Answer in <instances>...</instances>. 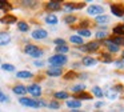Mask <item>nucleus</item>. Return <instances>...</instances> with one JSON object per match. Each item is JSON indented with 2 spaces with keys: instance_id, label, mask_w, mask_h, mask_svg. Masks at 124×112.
I'll list each match as a JSON object with an SVG mask.
<instances>
[{
  "instance_id": "nucleus-1",
  "label": "nucleus",
  "mask_w": 124,
  "mask_h": 112,
  "mask_svg": "<svg viewBox=\"0 0 124 112\" xmlns=\"http://www.w3.org/2000/svg\"><path fill=\"white\" fill-rule=\"evenodd\" d=\"M23 51H24V53H27V55H30L31 57L33 59H40L41 56L44 55V51L41 49V48H39L38 45L35 44H25L24 48H23Z\"/></svg>"
},
{
  "instance_id": "nucleus-2",
  "label": "nucleus",
  "mask_w": 124,
  "mask_h": 112,
  "mask_svg": "<svg viewBox=\"0 0 124 112\" xmlns=\"http://www.w3.org/2000/svg\"><path fill=\"white\" fill-rule=\"evenodd\" d=\"M67 63H68V57L65 55H59V53H56V55L48 57V64L52 67H63Z\"/></svg>"
},
{
  "instance_id": "nucleus-3",
  "label": "nucleus",
  "mask_w": 124,
  "mask_h": 112,
  "mask_svg": "<svg viewBox=\"0 0 124 112\" xmlns=\"http://www.w3.org/2000/svg\"><path fill=\"white\" fill-rule=\"evenodd\" d=\"M99 48H100L99 41H89L87 44L79 47V49L83 51V52H96V51H99Z\"/></svg>"
},
{
  "instance_id": "nucleus-4",
  "label": "nucleus",
  "mask_w": 124,
  "mask_h": 112,
  "mask_svg": "<svg viewBox=\"0 0 124 112\" xmlns=\"http://www.w3.org/2000/svg\"><path fill=\"white\" fill-rule=\"evenodd\" d=\"M19 103L24 107H30V108H40L38 100L32 99V97H25V96H23V97L19 99Z\"/></svg>"
},
{
  "instance_id": "nucleus-5",
  "label": "nucleus",
  "mask_w": 124,
  "mask_h": 112,
  "mask_svg": "<svg viewBox=\"0 0 124 112\" xmlns=\"http://www.w3.org/2000/svg\"><path fill=\"white\" fill-rule=\"evenodd\" d=\"M27 93H30L33 97H40L41 96V87L38 83H32L27 87Z\"/></svg>"
},
{
  "instance_id": "nucleus-6",
  "label": "nucleus",
  "mask_w": 124,
  "mask_h": 112,
  "mask_svg": "<svg viewBox=\"0 0 124 112\" xmlns=\"http://www.w3.org/2000/svg\"><path fill=\"white\" fill-rule=\"evenodd\" d=\"M31 37H32L33 40H44V39L48 37V32H47L44 28H36V29L32 31Z\"/></svg>"
},
{
  "instance_id": "nucleus-7",
  "label": "nucleus",
  "mask_w": 124,
  "mask_h": 112,
  "mask_svg": "<svg viewBox=\"0 0 124 112\" xmlns=\"http://www.w3.org/2000/svg\"><path fill=\"white\" fill-rule=\"evenodd\" d=\"M109 8H111V12L115 16H117V17H124V5L119 4V3H113V4L109 5Z\"/></svg>"
},
{
  "instance_id": "nucleus-8",
  "label": "nucleus",
  "mask_w": 124,
  "mask_h": 112,
  "mask_svg": "<svg viewBox=\"0 0 124 112\" xmlns=\"http://www.w3.org/2000/svg\"><path fill=\"white\" fill-rule=\"evenodd\" d=\"M87 13L88 15H95V16H99V15H104V8L101 5H96V4H92L87 8Z\"/></svg>"
},
{
  "instance_id": "nucleus-9",
  "label": "nucleus",
  "mask_w": 124,
  "mask_h": 112,
  "mask_svg": "<svg viewBox=\"0 0 124 112\" xmlns=\"http://www.w3.org/2000/svg\"><path fill=\"white\" fill-rule=\"evenodd\" d=\"M0 23L1 24H7V25H11V24L17 23V17L15 15H11V13H6L0 17Z\"/></svg>"
},
{
  "instance_id": "nucleus-10",
  "label": "nucleus",
  "mask_w": 124,
  "mask_h": 112,
  "mask_svg": "<svg viewBox=\"0 0 124 112\" xmlns=\"http://www.w3.org/2000/svg\"><path fill=\"white\" fill-rule=\"evenodd\" d=\"M84 5H85V3H64L63 8H64V11H67V12H72V11H75V9L83 8Z\"/></svg>"
},
{
  "instance_id": "nucleus-11",
  "label": "nucleus",
  "mask_w": 124,
  "mask_h": 112,
  "mask_svg": "<svg viewBox=\"0 0 124 112\" xmlns=\"http://www.w3.org/2000/svg\"><path fill=\"white\" fill-rule=\"evenodd\" d=\"M47 76H51V77H57V76H62L63 75V68L62 67H49L48 69L46 71Z\"/></svg>"
},
{
  "instance_id": "nucleus-12",
  "label": "nucleus",
  "mask_w": 124,
  "mask_h": 112,
  "mask_svg": "<svg viewBox=\"0 0 124 112\" xmlns=\"http://www.w3.org/2000/svg\"><path fill=\"white\" fill-rule=\"evenodd\" d=\"M44 7H46L47 11H51V12H54V11L62 9L63 4H62L60 1H55V0H51V1H47L46 4H44Z\"/></svg>"
},
{
  "instance_id": "nucleus-13",
  "label": "nucleus",
  "mask_w": 124,
  "mask_h": 112,
  "mask_svg": "<svg viewBox=\"0 0 124 112\" xmlns=\"http://www.w3.org/2000/svg\"><path fill=\"white\" fill-rule=\"evenodd\" d=\"M12 92L15 93V95H19L20 97H23V96L27 93V87L23 84H15L14 87H12Z\"/></svg>"
},
{
  "instance_id": "nucleus-14",
  "label": "nucleus",
  "mask_w": 124,
  "mask_h": 112,
  "mask_svg": "<svg viewBox=\"0 0 124 112\" xmlns=\"http://www.w3.org/2000/svg\"><path fill=\"white\" fill-rule=\"evenodd\" d=\"M104 45L108 48V51H109L111 53H112V52H113V53H117L119 51H120V47H119V45H116V44H115V43H113L111 39L104 40Z\"/></svg>"
},
{
  "instance_id": "nucleus-15",
  "label": "nucleus",
  "mask_w": 124,
  "mask_h": 112,
  "mask_svg": "<svg viewBox=\"0 0 124 112\" xmlns=\"http://www.w3.org/2000/svg\"><path fill=\"white\" fill-rule=\"evenodd\" d=\"M11 43V35L8 32H0V47L8 45Z\"/></svg>"
},
{
  "instance_id": "nucleus-16",
  "label": "nucleus",
  "mask_w": 124,
  "mask_h": 112,
  "mask_svg": "<svg viewBox=\"0 0 124 112\" xmlns=\"http://www.w3.org/2000/svg\"><path fill=\"white\" fill-rule=\"evenodd\" d=\"M65 105L72 109H79L81 107V101L76 100V99H68V100H65Z\"/></svg>"
},
{
  "instance_id": "nucleus-17",
  "label": "nucleus",
  "mask_w": 124,
  "mask_h": 112,
  "mask_svg": "<svg viewBox=\"0 0 124 112\" xmlns=\"http://www.w3.org/2000/svg\"><path fill=\"white\" fill-rule=\"evenodd\" d=\"M44 21H46L47 24H49V25H56V24L59 23V19H57V16L54 15V13H48V15H46V17H44Z\"/></svg>"
},
{
  "instance_id": "nucleus-18",
  "label": "nucleus",
  "mask_w": 124,
  "mask_h": 112,
  "mask_svg": "<svg viewBox=\"0 0 124 112\" xmlns=\"http://www.w3.org/2000/svg\"><path fill=\"white\" fill-rule=\"evenodd\" d=\"M96 63H97V59L92 57V56H84V57L81 59V64L85 65V67H92Z\"/></svg>"
},
{
  "instance_id": "nucleus-19",
  "label": "nucleus",
  "mask_w": 124,
  "mask_h": 112,
  "mask_svg": "<svg viewBox=\"0 0 124 112\" xmlns=\"http://www.w3.org/2000/svg\"><path fill=\"white\" fill-rule=\"evenodd\" d=\"M54 97H55V100H68L70 99V93L68 92H65V91H57V92H55L54 93Z\"/></svg>"
},
{
  "instance_id": "nucleus-20",
  "label": "nucleus",
  "mask_w": 124,
  "mask_h": 112,
  "mask_svg": "<svg viewBox=\"0 0 124 112\" xmlns=\"http://www.w3.org/2000/svg\"><path fill=\"white\" fill-rule=\"evenodd\" d=\"M95 21L100 25H104V24L109 23V16L107 15H99V16H95Z\"/></svg>"
},
{
  "instance_id": "nucleus-21",
  "label": "nucleus",
  "mask_w": 124,
  "mask_h": 112,
  "mask_svg": "<svg viewBox=\"0 0 124 112\" xmlns=\"http://www.w3.org/2000/svg\"><path fill=\"white\" fill-rule=\"evenodd\" d=\"M16 77L17 79H31L33 77V73L31 71H19L16 72Z\"/></svg>"
},
{
  "instance_id": "nucleus-22",
  "label": "nucleus",
  "mask_w": 124,
  "mask_h": 112,
  "mask_svg": "<svg viewBox=\"0 0 124 112\" xmlns=\"http://www.w3.org/2000/svg\"><path fill=\"white\" fill-rule=\"evenodd\" d=\"M17 29H19L20 32H28L30 31V25H28L27 21L20 20V21H17Z\"/></svg>"
},
{
  "instance_id": "nucleus-23",
  "label": "nucleus",
  "mask_w": 124,
  "mask_h": 112,
  "mask_svg": "<svg viewBox=\"0 0 124 112\" xmlns=\"http://www.w3.org/2000/svg\"><path fill=\"white\" fill-rule=\"evenodd\" d=\"M20 4L23 5V7H27V8H36L39 4V1H33V0H23V1H20Z\"/></svg>"
},
{
  "instance_id": "nucleus-24",
  "label": "nucleus",
  "mask_w": 124,
  "mask_h": 112,
  "mask_svg": "<svg viewBox=\"0 0 124 112\" xmlns=\"http://www.w3.org/2000/svg\"><path fill=\"white\" fill-rule=\"evenodd\" d=\"M73 99H76V100H80V101H81V100H91L92 96L84 91V92H81V93H78V95H75V97H73Z\"/></svg>"
},
{
  "instance_id": "nucleus-25",
  "label": "nucleus",
  "mask_w": 124,
  "mask_h": 112,
  "mask_svg": "<svg viewBox=\"0 0 124 112\" xmlns=\"http://www.w3.org/2000/svg\"><path fill=\"white\" fill-rule=\"evenodd\" d=\"M112 32H113L115 35H119V36L124 37V24H119V25L113 27Z\"/></svg>"
},
{
  "instance_id": "nucleus-26",
  "label": "nucleus",
  "mask_w": 124,
  "mask_h": 112,
  "mask_svg": "<svg viewBox=\"0 0 124 112\" xmlns=\"http://www.w3.org/2000/svg\"><path fill=\"white\" fill-rule=\"evenodd\" d=\"M0 68L3 69V71H6V72H14L15 69H16V67H15L14 64H9V63H1Z\"/></svg>"
},
{
  "instance_id": "nucleus-27",
  "label": "nucleus",
  "mask_w": 124,
  "mask_h": 112,
  "mask_svg": "<svg viewBox=\"0 0 124 112\" xmlns=\"http://www.w3.org/2000/svg\"><path fill=\"white\" fill-rule=\"evenodd\" d=\"M70 41L72 44H78V45H83V37L78 36V35H72L70 37Z\"/></svg>"
},
{
  "instance_id": "nucleus-28",
  "label": "nucleus",
  "mask_w": 124,
  "mask_h": 112,
  "mask_svg": "<svg viewBox=\"0 0 124 112\" xmlns=\"http://www.w3.org/2000/svg\"><path fill=\"white\" fill-rule=\"evenodd\" d=\"M104 95L107 96V97L109 99V100H115V99L117 97V92H116V91L113 89V88H109V89H107V92H105Z\"/></svg>"
},
{
  "instance_id": "nucleus-29",
  "label": "nucleus",
  "mask_w": 124,
  "mask_h": 112,
  "mask_svg": "<svg viewBox=\"0 0 124 112\" xmlns=\"http://www.w3.org/2000/svg\"><path fill=\"white\" fill-rule=\"evenodd\" d=\"M55 51H56V53H59V55H65V53L70 51V48H68L67 45H57V47H55Z\"/></svg>"
},
{
  "instance_id": "nucleus-30",
  "label": "nucleus",
  "mask_w": 124,
  "mask_h": 112,
  "mask_svg": "<svg viewBox=\"0 0 124 112\" xmlns=\"http://www.w3.org/2000/svg\"><path fill=\"white\" fill-rule=\"evenodd\" d=\"M76 20H78V19H76L75 15H65L64 16V23L68 24V25H72Z\"/></svg>"
},
{
  "instance_id": "nucleus-31",
  "label": "nucleus",
  "mask_w": 124,
  "mask_h": 112,
  "mask_svg": "<svg viewBox=\"0 0 124 112\" xmlns=\"http://www.w3.org/2000/svg\"><path fill=\"white\" fill-rule=\"evenodd\" d=\"M0 9L3 11H9L12 9V5L9 1H6V0H0Z\"/></svg>"
},
{
  "instance_id": "nucleus-32",
  "label": "nucleus",
  "mask_w": 124,
  "mask_h": 112,
  "mask_svg": "<svg viewBox=\"0 0 124 112\" xmlns=\"http://www.w3.org/2000/svg\"><path fill=\"white\" fill-rule=\"evenodd\" d=\"M84 89H85V85H84V84H78V85H73L71 91H72L73 93H76V95H78V93L84 92Z\"/></svg>"
},
{
  "instance_id": "nucleus-33",
  "label": "nucleus",
  "mask_w": 124,
  "mask_h": 112,
  "mask_svg": "<svg viewBox=\"0 0 124 112\" xmlns=\"http://www.w3.org/2000/svg\"><path fill=\"white\" fill-rule=\"evenodd\" d=\"M92 93H93L96 97H99V99H101L103 96H104V92H103V89H101L100 87H97V85L92 88Z\"/></svg>"
},
{
  "instance_id": "nucleus-34",
  "label": "nucleus",
  "mask_w": 124,
  "mask_h": 112,
  "mask_svg": "<svg viewBox=\"0 0 124 112\" xmlns=\"http://www.w3.org/2000/svg\"><path fill=\"white\" fill-rule=\"evenodd\" d=\"M63 77H64V80H73L78 77V73H76L75 71H68L67 73L63 75Z\"/></svg>"
},
{
  "instance_id": "nucleus-35",
  "label": "nucleus",
  "mask_w": 124,
  "mask_h": 112,
  "mask_svg": "<svg viewBox=\"0 0 124 112\" xmlns=\"http://www.w3.org/2000/svg\"><path fill=\"white\" fill-rule=\"evenodd\" d=\"M78 36H80V37H88V36H91V31H89V29H87V28H84V29L79 28L78 29Z\"/></svg>"
},
{
  "instance_id": "nucleus-36",
  "label": "nucleus",
  "mask_w": 124,
  "mask_h": 112,
  "mask_svg": "<svg viewBox=\"0 0 124 112\" xmlns=\"http://www.w3.org/2000/svg\"><path fill=\"white\" fill-rule=\"evenodd\" d=\"M47 107L51 109H59L60 108V103L57 100H51L49 103H47Z\"/></svg>"
},
{
  "instance_id": "nucleus-37",
  "label": "nucleus",
  "mask_w": 124,
  "mask_h": 112,
  "mask_svg": "<svg viewBox=\"0 0 124 112\" xmlns=\"http://www.w3.org/2000/svg\"><path fill=\"white\" fill-rule=\"evenodd\" d=\"M111 40H112L116 45H119V47L124 45V37H121V36H115V37H112Z\"/></svg>"
},
{
  "instance_id": "nucleus-38",
  "label": "nucleus",
  "mask_w": 124,
  "mask_h": 112,
  "mask_svg": "<svg viewBox=\"0 0 124 112\" xmlns=\"http://www.w3.org/2000/svg\"><path fill=\"white\" fill-rule=\"evenodd\" d=\"M101 61L103 63H112L113 59L111 56V53H101Z\"/></svg>"
},
{
  "instance_id": "nucleus-39",
  "label": "nucleus",
  "mask_w": 124,
  "mask_h": 112,
  "mask_svg": "<svg viewBox=\"0 0 124 112\" xmlns=\"http://www.w3.org/2000/svg\"><path fill=\"white\" fill-rule=\"evenodd\" d=\"M9 101V97L3 92V89H0V103H8Z\"/></svg>"
},
{
  "instance_id": "nucleus-40",
  "label": "nucleus",
  "mask_w": 124,
  "mask_h": 112,
  "mask_svg": "<svg viewBox=\"0 0 124 112\" xmlns=\"http://www.w3.org/2000/svg\"><path fill=\"white\" fill-rule=\"evenodd\" d=\"M105 36H107V32L105 31H97L96 32V39L97 40H104Z\"/></svg>"
},
{
  "instance_id": "nucleus-41",
  "label": "nucleus",
  "mask_w": 124,
  "mask_h": 112,
  "mask_svg": "<svg viewBox=\"0 0 124 112\" xmlns=\"http://www.w3.org/2000/svg\"><path fill=\"white\" fill-rule=\"evenodd\" d=\"M54 43L56 44V47H57V45H65V40L62 39V37H57V39H55Z\"/></svg>"
},
{
  "instance_id": "nucleus-42",
  "label": "nucleus",
  "mask_w": 124,
  "mask_h": 112,
  "mask_svg": "<svg viewBox=\"0 0 124 112\" xmlns=\"http://www.w3.org/2000/svg\"><path fill=\"white\" fill-rule=\"evenodd\" d=\"M33 65H35V67H39V68H41V67L46 65V63H44L43 60H35V61H33Z\"/></svg>"
},
{
  "instance_id": "nucleus-43",
  "label": "nucleus",
  "mask_w": 124,
  "mask_h": 112,
  "mask_svg": "<svg viewBox=\"0 0 124 112\" xmlns=\"http://www.w3.org/2000/svg\"><path fill=\"white\" fill-rule=\"evenodd\" d=\"M113 89H115L116 92H121V91L124 89V85L123 84H116V85H113Z\"/></svg>"
},
{
  "instance_id": "nucleus-44",
  "label": "nucleus",
  "mask_w": 124,
  "mask_h": 112,
  "mask_svg": "<svg viewBox=\"0 0 124 112\" xmlns=\"http://www.w3.org/2000/svg\"><path fill=\"white\" fill-rule=\"evenodd\" d=\"M80 25H81V29H84L85 27L89 25V21H88V20H81V21H80Z\"/></svg>"
},
{
  "instance_id": "nucleus-45",
  "label": "nucleus",
  "mask_w": 124,
  "mask_h": 112,
  "mask_svg": "<svg viewBox=\"0 0 124 112\" xmlns=\"http://www.w3.org/2000/svg\"><path fill=\"white\" fill-rule=\"evenodd\" d=\"M104 105H105L104 101H96L95 103V108H100V107H104Z\"/></svg>"
},
{
  "instance_id": "nucleus-46",
  "label": "nucleus",
  "mask_w": 124,
  "mask_h": 112,
  "mask_svg": "<svg viewBox=\"0 0 124 112\" xmlns=\"http://www.w3.org/2000/svg\"><path fill=\"white\" fill-rule=\"evenodd\" d=\"M71 112H85V111H79V109H72Z\"/></svg>"
},
{
  "instance_id": "nucleus-47",
  "label": "nucleus",
  "mask_w": 124,
  "mask_h": 112,
  "mask_svg": "<svg viewBox=\"0 0 124 112\" xmlns=\"http://www.w3.org/2000/svg\"><path fill=\"white\" fill-rule=\"evenodd\" d=\"M121 64H123V68H124V59H121Z\"/></svg>"
},
{
  "instance_id": "nucleus-48",
  "label": "nucleus",
  "mask_w": 124,
  "mask_h": 112,
  "mask_svg": "<svg viewBox=\"0 0 124 112\" xmlns=\"http://www.w3.org/2000/svg\"><path fill=\"white\" fill-rule=\"evenodd\" d=\"M121 56H123V59H124V51H123V52H121Z\"/></svg>"
},
{
  "instance_id": "nucleus-49",
  "label": "nucleus",
  "mask_w": 124,
  "mask_h": 112,
  "mask_svg": "<svg viewBox=\"0 0 124 112\" xmlns=\"http://www.w3.org/2000/svg\"><path fill=\"white\" fill-rule=\"evenodd\" d=\"M0 65H1V59H0Z\"/></svg>"
},
{
  "instance_id": "nucleus-50",
  "label": "nucleus",
  "mask_w": 124,
  "mask_h": 112,
  "mask_svg": "<svg viewBox=\"0 0 124 112\" xmlns=\"http://www.w3.org/2000/svg\"><path fill=\"white\" fill-rule=\"evenodd\" d=\"M0 112H3V111H0Z\"/></svg>"
}]
</instances>
